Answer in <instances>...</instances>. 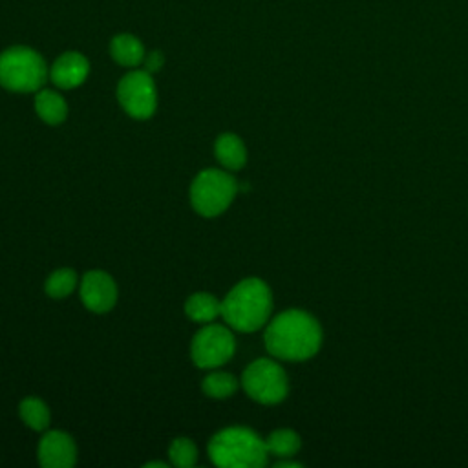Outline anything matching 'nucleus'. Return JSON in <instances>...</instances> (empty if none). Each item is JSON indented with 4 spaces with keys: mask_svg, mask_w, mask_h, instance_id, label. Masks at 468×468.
Masks as SVG:
<instances>
[{
    "mask_svg": "<svg viewBox=\"0 0 468 468\" xmlns=\"http://www.w3.org/2000/svg\"><path fill=\"white\" fill-rule=\"evenodd\" d=\"M267 351L282 360H307L322 346V327L314 316L289 309L271 320L265 331Z\"/></svg>",
    "mask_w": 468,
    "mask_h": 468,
    "instance_id": "f257e3e1",
    "label": "nucleus"
},
{
    "mask_svg": "<svg viewBox=\"0 0 468 468\" xmlns=\"http://www.w3.org/2000/svg\"><path fill=\"white\" fill-rule=\"evenodd\" d=\"M272 309L271 289L260 278L239 282L221 302L225 322L243 333L256 331L265 325Z\"/></svg>",
    "mask_w": 468,
    "mask_h": 468,
    "instance_id": "f03ea898",
    "label": "nucleus"
},
{
    "mask_svg": "<svg viewBox=\"0 0 468 468\" xmlns=\"http://www.w3.org/2000/svg\"><path fill=\"white\" fill-rule=\"evenodd\" d=\"M208 457L221 468H261L269 452L265 441L249 428H225L208 442Z\"/></svg>",
    "mask_w": 468,
    "mask_h": 468,
    "instance_id": "7ed1b4c3",
    "label": "nucleus"
},
{
    "mask_svg": "<svg viewBox=\"0 0 468 468\" xmlns=\"http://www.w3.org/2000/svg\"><path fill=\"white\" fill-rule=\"evenodd\" d=\"M44 58L31 48L15 46L0 53V86L11 91H37L48 80Z\"/></svg>",
    "mask_w": 468,
    "mask_h": 468,
    "instance_id": "20e7f679",
    "label": "nucleus"
},
{
    "mask_svg": "<svg viewBox=\"0 0 468 468\" xmlns=\"http://www.w3.org/2000/svg\"><path fill=\"white\" fill-rule=\"evenodd\" d=\"M238 192V183L227 172L208 168L196 176L190 186V201L196 212L212 218L227 210Z\"/></svg>",
    "mask_w": 468,
    "mask_h": 468,
    "instance_id": "39448f33",
    "label": "nucleus"
},
{
    "mask_svg": "<svg viewBox=\"0 0 468 468\" xmlns=\"http://www.w3.org/2000/svg\"><path fill=\"white\" fill-rule=\"evenodd\" d=\"M247 395L261 404H276L287 397L289 382L283 367L269 358H258L247 366L241 377Z\"/></svg>",
    "mask_w": 468,
    "mask_h": 468,
    "instance_id": "423d86ee",
    "label": "nucleus"
},
{
    "mask_svg": "<svg viewBox=\"0 0 468 468\" xmlns=\"http://www.w3.org/2000/svg\"><path fill=\"white\" fill-rule=\"evenodd\" d=\"M119 104L133 119H148L155 112L157 93L152 75L146 69L126 73L117 86Z\"/></svg>",
    "mask_w": 468,
    "mask_h": 468,
    "instance_id": "0eeeda50",
    "label": "nucleus"
},
{
    "mask_svg": "<svg viewBox=\"0 0 468 468\" xmlns=\"http://www.w3.org/2000/svg\"><path fill=\"white\" fill-rule=\"evenodd\" d=\"M236 342L225 325H207L192 340V360L197 367L210 369L225 364L234 355Z\"/></svg>",
    "mask_w": 468,
    "mask_h": 468,
    "instance_id": "6e6552de",
    "label": "nucleus"
},
{
    "mask_svg": "<svg viewBox=\"0 0 468 468\" xmlns=\"http://www.w3.org/2000/svg\"><path fill=\"white\" fill-rule=\"evenodd\" d=\"M80 298L93 313H106L115 305L117 285L110 274L102 271H90L80 282Z\"/></svg>",
    "mask_w": 468,
    "mask_h": 468,
    "instance_id": "1a4fd4ad",
    "label": "nucleus"
},
{
    "mask_svg": "<svg viewBox=\"0 0 468 468\" xmlns=\"http://www.w3.org/2000/svg\"><path fill=\"white\" fill-rule=\"evenodd\" d=\"M77 459L73 439L58 430L48 431L38 442V461L44 468H71Z\"/></svg>",
    "mask_w": 468,
    "mask_h": 468,
    "instance_id": "9d476101",
    "label": "nucleus"
},
{
    "mask_svg": "<svg viewBox=\"0 0 468 468\" xmlns=\"http://www.w3.org/2000/svg\"><path fill=\"white\" fill-rule=\"evenodd\" d=\"M88 73H90V62L86 60V57L77 51H68L53 62L49 69V79L57 88L71 90L82 84Z\"/></svg>",
    "mask_w": 468,
    "mask_h": 468,
    "instance_id": "9b49d317",
    "label": "nucleus"
},
{
    "mask_svg": "<svg viewBox=\"0 0 468 468\" xmlns=\"http://www.w3.org/2000/svg\"><path fill=\"white\" fill-rule=\"evenodd\" d=\"M110 53L113 60L121 66H139L144 60V48L141 40L130 33L115 35L110 42Z\"/></svg>",
    "mask_w": 468,
    "mask_h": 468,
    "instance_id": "f8f14e48",
    "label": "nucleus"
},
{
    "mask_svg": "<svg viewBox=\"0 0 468 468\" xmlns=\"http://www.w3.org/2000/svg\"><path fill=\"white\" fill-rule=\"evenodd\" d=\"M218 161L229 170H239L245 165L247 152L243 141L234 133H221L214 146Z\"/></svg>",
    "mask_w": 468,
    "mask_h": 468,
    "instance_id": "ddd939ff",
    "label": "nucleus"
},
{
    "mask_svg": "<svg viewBox=\"0 0 468 468\" xmlns=\"http://www.w3.org/2000/svg\"><path fill=\"white\" fill-rule=\"evenodd\" d=\"M35 110L38 117L48 124H58L66 119L68 106L64 99L51 90H40L35 97Z\"/></svg>",
    "mask_w": 468,
    "mask_h": 468,
    "instance_id": "4468645a",
    "label": "nucleus"
},
{
    "mask_svg": "<svg viewBox=\"0 0 468 468\" xmlns=\"http://www.w3.org/2000/svg\"><path fill=\"white\" fill-rule=\"evenodd\" d=\"M185 313L194 322H212L218 314H221V302L208 292H196L186 300Z\"/></svg>",
    "mask_w": 468,
    "mask_h": 468,
    "instance_id": "2eb2a0df",
    "label": "nucleus"
},
{
    "mask_svg": "<svg viewBox=\"0 0 468 468\" xmlns=\"http://www.w3.org/2000/svg\"><path fill=\"white\" fill-rule=\"evenodd\" d=\"M302 441L300 435L292 430L282 428V430H274L267 439H265V448L271 455L282 457V459H289L292 455H296V452L300 450Z\"/></svg>",
    "mask_w": 468,
    "mask_h": 468,
    "instance_id": "dca6fc26",
    "label": "nucleus"
},
{
    "mask_svg": "<svg viewBox=\"0 0 468 468\" xmlns=\"http://www.w3.org/2000/svg\"><path fill=\"white\" fill-rule=\"evenodd\" d=\"M18 413L22 417V420L31 428V430H46L49 424V410L48 406L37 399V397H27L20 402L18 406Z\"/></svg>",
    "mask_w": 468,
    "mask_h": 468,
    "instance_id": "f3484780",
    "label": "nucleus"
},
{
    "mask_svg": "<svg viewBox=\"0 0 468 468\" xmlns=\"http://www.w3.org/2000/svg\"><path fill=\"white\" fill-rule=\"evenodd\" d=\"M238 386H239V382L236 380V377H232L230 373H223V371L210 373L203 380V391H205V395H208L212 399H227L236 393Z\"/></svg>",
    "mask_w": 468,
    "mask_h": 468,
    "instance_id": "a211bd4d",
    "label": "nucleus"
},
{
    "mask_svg": "<svg viewBox=\"0 0 468 468\" xmlns=\"http://www.w3.org/2000/svg\"><path fill=\"white\" fill-rule=\"evenodd\" d=\"M77 287V272L73 269H58L46 280V294L51 298H64Z\"/></svg>",
    "mask_w": 468,
    "mask_h": 468,
    "instance_id": "6ab92c4d",
    "label": "nucleus"
},
{
    "mask_svg": "<svg viewBox=\"0 0 468 468\" xmlns=\"http://www.w3.org/2000/svg\"><path fill=\"white\" fill-rule=\"evenodd\" d=\"M168 455H170V461L177 468H190V466L196 464L197 448L190 439L177 437V439L172 441V444L168 448Z\"/></svg>",
    "mask_w": 468,
    "mask_h": 468,
    "instance_id": "aec40b11",
    "label": "nucleus"
},
{
    "mask_svg": "<svg viewBox=\"0 0 468 468\" xmlns=\"http://www.w3.org/2000/svg\"><path fill=\"white\" fill-rule=\"evenodd\" d=\"M144 69L148 73H155L161 69V66L165 64V57L161 51H150L146 57H144Z\"/></svg>",
    "mask_w": 468,
    "mask_h": 468,
    "instance_id": "412c9836",
    "label": "nucleus"
},
{
    "mask_svg": "<svg viewBox=\"0 0 468 468\" xmlns=\"http://www.w3.org/2000/svg\"><path fill=\"white\" fill-rule=\"evenodd\" d=\"M289 466L298 468V466H302V464H300V463H294V461H280V463H276V468H289Z\"/></svg>",
    "mask_w": 468,
    "mask_h": 468,
    "instance_id": "4be33fe9",
    "label": "nucleus"
},
{
    "mask_svg": "<svg viewBox=\"0 0 468 468\" xmlns=\"http://www.w3.org/2000/svg\"><path fill=\"white\" fill-rule=\"evenodd\" d=\"M152 466H161V468H165V466H166V463H159V461H152V463H146V464H144V468H152Z\"/></svg>",
    "mask_w": 468,
    "mask_h": 468,
    "instance_id": "5701e85b",
    "label": "nucleus"
}]
</instances>
